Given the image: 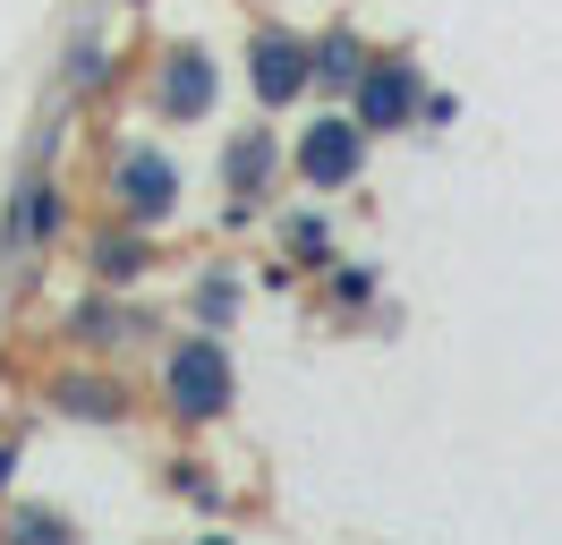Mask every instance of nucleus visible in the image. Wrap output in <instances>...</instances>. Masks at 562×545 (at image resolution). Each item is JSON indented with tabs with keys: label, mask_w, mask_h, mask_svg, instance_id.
I'll use <instances>...</instances> for the list:
<instances>
[{
	"label": "nucleus",
	"mask_w": 562,
	"mask_h": 545,
	"mask_svg": "<svg viewBox=\"0 0 562 545\" xmlns=\"http://www.w3.org/2000/svg\"><path fill=\"white\" fill-rule=\"evenodd\" d=\"M162 418L171 426H222L231 401H239V367H231V349L213 324H188V333L162 349Z\"/></svg>",
	"instance_id": "1"
},
{
	"label": "nucleus",
	"mask_w": 562,
	"mask_h": 545,
	"mask_svg": "<svg viewBox=\"0 0 562 545\" xmlns=\"http://www.w3.org/2000/svg\"><path fill=\"white\" fill-rule=\"evenodd\" d=\"M179 197H188V170H179L171 145L137 136V145H120V154H111L103 204L120 213V222H137V231H171V222H179Z\"/></svg>",
	"instance_id": "2"
},
{
	"label": "nucleus",
	"mask_w": 562,
	"mask_h": 545,
	"mask_svg": "<svg viewBox=\"0 0 562 545\" xmlns=\"http://www.w3.org/2000/svg\"><path fill=\"white\" fill-rule=\"evenodd\" d=\"M367 145H375V136L350 120V102H341V111H316L307 129L290 136V179H299L307 197H341V188L367 179Z\"/></svg>",
	"instance_id": "3"
},
{
	"label": "nucleus",
	"mask_w": 562,
	"mask_h": 545,
	"mask_svg": "<svg viewBox=\"0 0 562 545\" xmlns=\"http://www.w3.org/2000/svg\"><path fill=\"white\" fill-rule=\"evenodd\" d=\"M145 102H154L162 129H205L213 111H222V60H213L205 43H171L162 60L145 68Z\"/></svg>",
	"instance_id": "4"
},
{
	"label": "nucleus",
	"mask_w": 562,
	"mask_h": 545,
	"mask_svg": "<svg viewBox=\"0 0 562 545\" xmlns=\"http://www.w3.org/2000/svg\"><path fill=\"white\" fill-rule=\"evenodd\" d=\"M350 120L367 136H401V129H418V102H426V68L409 60V52H375V60L358 68V86L350 94Z\"/></svg>",
	"instance_id": "5"
},
{
	"label": "nucleus",
	"mask_w": 562,
	"mask_h": 545,
	"mask_svg": "<svg viewBox=\"0 0 562 545\" xmlns=\"http://www.w3.org/2000/svg\"><path fill=\"white\" fill-rule=\"evenodd\" d=\"M247 94L265 120H281L299 94H316V68H307V34L290 26H256L247 34Z\"/></svg>",
	"instance_id": "6"
},
{
	"label": "nucleus",
	"mask_w": 562,
	"mask_h": 545,
	"mask_svg": "<svg viewBox=\"0 0 562 545\" xmlns=\"http://www.w3.org/2000/svg\"><path fill=\"white\" fill-rule=\"evenodd\" d=\"M43 401L60 409L69 426H128V418H137V392H128L120 375H103V367H60L43 383Z\"/></svg>",
	"instance_id": "7"
},
{
	"label": "nucleus",
	"mask_w": 562,
	"mask_h": 545,
	"mask_svg": "<svg viewBox=\"0 0 562 545\" xmlns=\"http://www.w3.org/2000/svg\"><path fill=\"white\" fill-rule=\"evenodd\" d=\"M222 197H247V204H265L273 197V179L290 170V145H281L273 129H231L222 136Z\"/></svg>",
	"instance_id": "8"
},
{
	"label": "nucleus",
	"mask_w": 562,
	"mask_h": 545,
	"mask_svg": "<svg viewBox=\"0 0 562 545\" xmlns=\"http://www.w3.org/2000/svg\"><path fill=\"white\" fill-rule=\"evenodd\" d=\"M145 272H154V231L120 222V213H111L103 231H86V281L94 290H137Z\"/></svg>",
	"instance_id": "9"
},
{
	"label": "nucleus",
	"mask_w": 562,
	"mask_h": 545,
	"mask_svg": "<svg viewBox=\"0 0 562 545\" xmlns=\"http://www.w3.org/2000/svg\"><path fill=\"white\" fill-rule=\"evenodd\" d=\"M60 231H69V188H60V179H26V188L9 197V256H18V247L35 256V247H52Z\"/></svg>",
	"instance_id": "10"
},
{
	"label": "nucleus",
	"mask_w": 562,
	"mask_h": 545,
	"mask_svg": "<svg viewBox=\"0 0 562 545\" xmlns=\"http://www.w3.org/2000/svg\"><path fill=\"white\" fill-rule=\"evenodd\" d=\"M367 60H375V43H367L358 26H324V34H307V68H316V94H350Z\"/></svg>",
	"instance_id": "11"
},
{
	"label": "nucleus",
	"mask_w": 562,
	"mask_h": 545,
	"mask_svg": "<svg viewBox=\"0 0 562 545\" xmlns=\"http://www.w3.org/2000/svg\"><path fill=\"white\" fill-rule=\"evenodd\" d=\"M60 333H69L77 349H111V341L145 333V324L120 307V290H94V299H77V307H69V324H60Z\"/></svg>",
	"instance_id": "12"
},
{
	"label": "nucleus",
	"mask_w": 562,
	"mask_h": 545,
	"mask_svg": "<svg viewBox=\"0 0 562 545\" xmlns=\"http://www.w3.org/2000/svg\"><path fill=\"white\" fill-rule=\"evenodd\" d=\"M333 265V231H324V213H281V281L290 272H324Z\"/></svg>",
	"instance_id": "13"
},
{
	"label": "nucleus",
	"mask_w": 562,
	"mask_h": 545,
	"mask_svg": "<svg viewBox=\"0 0 562 545\" xmlns=\"http://www.w3.org/2000/svg\"><path fill=\"white\" fill-rule=\"evenodd\" d=\"M162 486H171L179 503H196L205 520H222V511H231V494H222V477H213L205 460H196V452H179L171 469H162Z\"/></svg>",
	"instance_id": "14"
},
{
	"label": "nucleus",
	"mask_w": 562,
	"mask_h": 545,
	"mask_svg": "<svg viewBox=\"0 0 562 545\" xmlns=\"http://www.w3.org/2000/svg\"><path fill=\"white\" fill-rule=\"evenodd\" d=\"M324 290H333V307H341V315H367L384 281H375V265H350V256H333V265H324Z\"/></svg>",
	"instance_id": "15"
},
{
	"label": "nucleus",
	"mask_w": 562,
	"mask_h": 545,
	"mask_svg": "<svg viewBox=\"0 0 562 545\" xmlns=\"http://www.w3.org/2000/svg\"><path fill=\"white\" fill-rule=\"evenodd\" d=\"M0 529H9V537H26V545H69L77 537L69 511H43V503H9V511H0Z\"/></svg>",
	"instance_id": "16"
},
{
	"label": "nucleus",
	"mask_w": 562,
	"mask_h": 545,
	"mask_svg": "<svg viewBox=\"0 0 562 545\" xmlns=\"http://www.w3.org/2000/svg\"><path fill=\"white\" fill-rule=\"evenodd\" d=\"M60 77H69V94H94V86H111V43H103V34H77Z\"/></svg>",
	"instance_id": "17"
},
{
	"label": "nucleus",
	"mask_w": 562,
	"mask_h": 545,
	"mask_svg": "<svg viewBox=\"0 0 562 545\" xmlns=\"http://www.w3.org/2000/svg\"><path fill=\"white\" fill-rule=\"evenodd\" d=\"M196 324H213V333H231V315H239V281L231 272H196Z\"/></svg>",
	"instance_id": "18"
},
{
	"label": "nucleus",
	"mask_w": 562,
	"mask_h": 545,
	"mask_svg": "<svg viewBox=\"0 0 562 545\" xmlns=\"http://www.w3.org/2000/svg\"><path fill=\"white\" fill-rule=\"evenodd\" d=\"M426 120H435V129H452V120H460V94H426L418 102V129H426Z\"/></svg>",
	"instance_id": "19"
},
{
	"label": "nucleus",
	"mask_w": 562,
	"mask_h": 545,
	"mask_svg": "<svg viewBox=\"0 0 562 545\" xmlns=\"http://www.w3.org/2000/svg\"><path fill=\"white\" fill-rule=\"evenodd\" d=\"M18 469H26V443L9 435V443H0V503H9V486H18Z\"/></svg>",
	"instance_id": "20"
},
{
	"label": "nucleus",
	"mask_w": 562,
	"mask_h": 545,
	"mask_svg": "<svg viewBox=\"0 0 562 545\" xmlns=\"http://www.w3.org/2000/svg\"><path fill=\"white\" fill-rule=\"evenodd\" d=\"M128 9H137V0H128Z\"/></svg>",
	"instance_id": "21"
}]
</instances>
